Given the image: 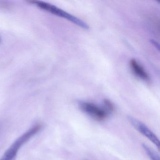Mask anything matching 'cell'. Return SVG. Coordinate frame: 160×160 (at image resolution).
Here are the masks:
<instances>
[{
  "label": "cell",
  "instance_id": "cell-7",
  "mask_svg": "<svg viewBox=\"0 0 160 160\" xmlns=\"http://www.w3.org/2000/svg\"><path fill=\"white\" fill-rule=\"evenodd\" d=\"M103 104L104 105L105 108H106V111L107 112H112L114 110V106L113 104L111 102V101L108 99H105L103 101Z\"/></svg>",
  "mask_w": 160,
  "mask_h": 160
},
{
  "label": "cell",
  "instance_id": "cell-1",
  "mask_svg": "<svg viewBox=\"0 0 160 160\" xmlns=\"http://www.w3.org/2000/svg\"><path fill=\"white\" fill-rule=\"evenodd\" d=\"M41 128L42 125L39 123L33 125L12 144L0 160H13L21 147L39 132Z\"/></svg>",
  "mask_w": 160,
  "mask_h": 160
},
{
  "label": "cell",
  "instance_id": "cell-3",
  "mask_svg": "<svg viewBox=\"0 0 160 160\" xmlns=\"http://www.w3.org/2000/svg\"><path fill=\"white\" fill-rule=\"evenodd\" d=\"M79 107L96 120L101 121L107 118L108 113L105 110L92 103L82 102L79 104Z\"/></svg>",
  "mask_w": 160,
  "mask_h": 160
},
{
  "label": "cell",
  "instance_id": "cell-4",
  "mask_svg": "<svg viewBox=\"0 0 160 160\" xmlns=\"http://www.w3.org/2000/svg\"><path fill=\"white\" fill-rule=\"evenodd\" d=\"M129 121L134 127L140 133L149 139L158 148H160V142L157 137L143 122L133 117L129 116L128 118Z\"/></svg>",
  "mask_w": 160,
  "mask_h": 160
},
{
  "label": "cell",
  "instance_id": "cell-2",
  "mask_svg": "<svg viewBox=\"0 0 160 160\" xmlns=\"http://www.w3.org/2000/svg\"><path fill=\"white\" fill-rule=\"evenodd\" d=\"M32 2L33 3H35V4H36L38 7H40L41 9H43L45 11H48L53 14L67 19V20L72 22L74 24L79 26L80 28H83L85 29H88L89 28L88 26L84 21L66 12L63 11V10H61L54 5L40 1H33Z\"/></svg>",
  "mask_w": 160,
  "mask_h": 160
},
{
  "label": "cell",
  "instance_id": "cell-6",
  "mask_svg": "<svg viewBox=\"0 0 160 160\" xmlns=\"http://www.w3.org/2000/svg\"><path fill=\"white\" fill-rule=\"evenodd\" d=\"M142 147L148 156L150 158L151 160H160L159 155L155 152L152 150L149 147H148L146 144H143Z\"/></svg>",
  "mask_w": 160,
  "mask_h": 160
},
{
  "label": "cell",
  "instance_id": "cell-5",
  "mask_svg": "<svg viewBox=\"0 0 160 160\" xmlns=\"http://www.w3.org/2000/svg\"><path fill=\"white\" fill-rule=\"evenodd\" d=\"M130 66L132 71L136 76L144 81H148L149 76L142 66L134 59L130 61Z\"/></svg>",
  "mask_w": 160,
  "mask_h": 160
}]
</instances>
